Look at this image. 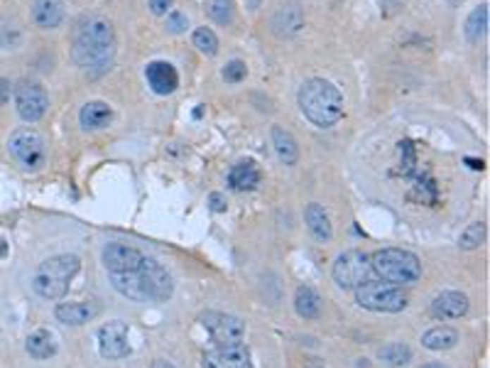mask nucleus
Instances as JSON below:
<instances>
[{
  "label": "nucleus",
  "instance_id": "obj_1",
  "mask_svg": "<svg viewBox=\"0 0 490 368\" xmlns=\"http://www.w3.org/2000/svg\"><path fill=\"white\" fill-rule=\"evenodd\" d=\"M71 57L76 66L84 71H106L111 69L113 57H116V30L111 20L101 15L84 18L74 30L71 40Z\"/></svg>",
  "mask_w": 490,
  "mask_h": 368
},
{
  "label": "nucleus",
  "instance_id": "obj_2",
  "mask_svg": "<svg viewBox=\"0 0 490 368\" xmlns=\"http://www.w3.org/2000/svg\"><path fill=\"white\" fill-rule=\"evenodd\" d=\"M111 285L133 302H167L174 292L172 275L147 256L137 271L111 273Z\"/></svg>",
  "mask_w": 490,
  "mask_h": 368
},
{
  "label": "nucleus",
  "instance_id": "obj_3",
  "mask_svg": "<svg viewBox=\"0 0 490 368\" xmlns=\"http://www.w3.org/2000/svg\"><path fill=\"white\" fill-rule=\"evenodd\" d=\"M299 111L312 126L333 128L345 113L343 93L326 79H309L297 93Z\"/></svg>",
  "mask_w": 490,
  "mask_h": 368
},
{
  "label": "nucleus",
  "instance_id": "obj_4",
  "mask_svg": "<svg viewBox=\"0 0 490 368\" xmlns=\"http://www.w3.org/2000/svg\"><path fill=\"white\" fill-rule=\"evenodd\" d=\"M81 261L76 256H51L39 263V268L32 275V290L42 299H64L69 292V285L79 273Z\"/></svg>",
  "mask_w": 490,
  "mask_h": 368
},
{
  "label": "nucleus",
  "instance_id": "obj_5",
  "mask_svg": "<svg viewBox=\"0 0 490 368\" xmlns=\"http://www.w3.org/2000/svg\"><path fill=\"white\" fill-rule=\"evenodd\" d=\"M370 268L383 278V283L390 285H412L422 278V263L412 251L405 248H383L375 251L370 258Z\"/></svg>",
  "mask_w": 490,
  "mask_h": 368
},
{
  "label": "nucleus",
  "instance_id": "obj_6",
  "mask_svg": "<svg viewBox=\"0 0 490 368\" xmlns=\"http://www.w3.org/2000/svg\"><path fill=\"white\" fill-rule=\"evenodd\" d=\"M8 153L25 172H39L47 165V140L35 128H20L8 140Z\"/></svg>",
  "mask_w": 490,
  "mask_h": 368
},
{
  "label": "nucleus",
  "instance_id": "obj_7",
  "mask_svg": "<svg viewBox=\"0 0 490 368\" xmlns=\"http://www.w3.org/2000/svg\"><path fill=\"white\" fill-rule=\"evenodd\" d=\"M355 302L363 309L370 312H385V314H397L402 309H407L410 299L402 292V287L390 283H363L360 287H355Z\"/></svg>",
  "mask_w": 490,
  "mask_h": 368
},
{
  "label": "nucleus",
  "instance_id": "obj_8",
  "mask_svg": "<svg viewBox=\"0 0 490 368\" xmlns=\"http://www.w3.org/2000/svg\"><path fill=\"white\" fill-rule=\"evenodd\" d=\"M13 96H15V111H18V116L23 118L25 123H37L39 118L47 113L49 96L39 81H32V79L20 81L13 89Z\"/></svg>",
  "mask_w": 490,
  "mask_h": 368
},
{
  "label": "nucleus",
  "instance_id": "obj_9",
  "mask_svg": "<svg viewBox=\"0 0 490 368\" xmlns=\"http://www.w3.org/2000/svg\"><path fill=\"white\" fill-rule=\"evenodd\" d=\"M370 258L363 251H345L336 258L333 263V280H336L338 287L343 290H355L363 283H368L370 275Z\"/></svg>",
  "mask_w": 490,
  "mask_h": 368
},
{
  "label": "nucleus",
  "instance_id": "obj_10",
  "mask_svg": "<svg viewBox=\"0 0 490 368\" xmlns=\"http://www.w3.org/2000/svg\"><path fill=\"white\" fill-rule=\"evenodd\" d=\"M201 324L204 329L211 334V339L216 341V346H226V344H240L245 336V326L238 317L226 312H204L201 314Z\"/></svg>",
  "mask_w": 490,
  "mask_h": 368
},
{
  "label": "nucleus",
  "instance_id": "obj_11",
  "mask_svg": "<svg viewBox=\"0 0 490 368\" xmlns=\"http://www.w3.org/2000/svg\"><path fill=\"white\" fill-rule=\"evenodd\" d=\"M101 261L108 273H133L145 261V253L128 243H108L101 253Z\"/></svg>",
  "mask_w": 490,
  "mask_h": 368
},
{
  "label": "nucleus",
  "instance_id": "obj_12",
  "mask_svg": "<svg viewBox=\"0 0 490 368\" xmlns=\"http://www.w3.org/2000/svg\"><path fill=\"white\" fill-rule=\"evenodd\" d=\"M201 368H255V366L250 361L247 346L240 341V344H226L206 351L201 356Z\"/></svg>",
  "mask_w": 490,
  "mask_h": 368
},
{
  "label": "nucleus",
  "instance_id": "obj_13",
  "mask_svg": "<svg viewBox=\"0 0 490 368\" xmlns=\"http://www.w3.org/2000/svg\"><path fill=\"white\" fill-rule=\"evenodd\" d=\"M98 351L103 359H123L130 354L128 344V324L125 322H108L98 329Z\"/></svg>",
  "mask_w": 490,
  "mask_h": 368
},
{
  "label": "nucleus",
  "instance_id": "obj_14",
  "mask_svg": "<svg viewBox=\"0 0 490 368\" xmlns=\"http://www.w3.org/2000/svg\"><path fill=\"white\" fill-rule=\"evenodd\" d=\"M145 79L157 96H169L177 91L179 86V74L169 61H149L145 69Z\"/></svg>",
  "mask_w": 490,
  "mask_h": 368
},
{
  "label": "nucleus",
  "instance_id": "obj_15",
  "mask_svg": "<svg viewBox=\"0 0 490 368\" xmlns=\"http://www.w3.org/2000/svg\"><path fill=\"white\" fill-rule=\"evenodd\" d=\"M64 18H66L64 0H35L32 3V23L39 30L61 28Z\"/></svg>",
  "mask_w": 490,
  "mask_h": 368
},
{
  "label": "nucleus",
  "instance_id": "obj_16",
  "mask_svg": "<svg viewBox=\"0 0 490 368\" xmlns=\"http://www.w3.org/2000/svg\"><path fill=\"white\" fill-rule=\"evenodd\" d=\"M79 123L84 131H106L113 123V108L106 101H89L79 111Z\"/></svg>",
  "mask_w": 490,
  "mask_h": 368
},
{
  "label": "nucleus",
  "instance_id": "obj_17",
  "mask_svg": "<svg viewBox=\"0 0 490 368\" xmlns=\"http://www.w3.org/2000/svg\"><path fill=\"white\" fill-rule=\"evenodd\" d=\"M304 28V15L299 5H280L272 15V30L282 37H292Z\"/></svg>",
  "mask_w": 490,
  "mask_h": 368
},
{
  "label": "nucleus",
  "instance_id": "obj_18",
  "mask_svg": "<svg viewBox=\"0 0 490 368\" xmlns=\"http://www.w3.org/2000/svg\"><path fill=\"white\" fill-rule=\"evenodd\" d=\"M431 312L441 319H458L468 312V297L461 292H453V290L441 292L439 297L431 302Z\"/></svg>",
  "mask_w": 490,
  "mask_h": 368
},
{
  "label": "nucleus",
  "instance_id": "obj_19",
  "mask_svg": "<svg viewBox=\"0 0 490 368\" xmlns=\"http://www.w3.org/2000/svg\"><path fill=\"white\" fill-rule=\"evenodd\" d=\"M56 319L61 324H69V326H81L98 314V307L94 304H86V302H61L59 307L54 309Z\"/></svg>",
  "mask_w": 490,
  "mask_h": 368
},
{
  "label": "nucleus",
  "instance_id": "obj_20",
  "mask_svg": "<svg viewBox=\"0 0 490 368\" xmlns=\"http://www.w3.org/2000/svg\"><path fill=\"white\" fill-rule=\"evenodd\" d=\"M228 184L233 186L235 191H250L260 184V170L255 167L252 160H240L238 165H233L228 174Z\"/></svg>",
  "mask_w": 490,
  "mask_h": 368
},
{
  "label": "nucleus",
  "instance_id": "obj_21",
  "mask_svg": "<svg viewBox=\"0 0 490 368\" xmlns=\"http://www.w3.org/2000/svg\"><path fill=\"white\" fill-rule=\"evenodd\" d=\"M304 219H307V229L312 231V236L317 238V241H321V243L331 241V236H333L331 219H329V214L324 211L321 204H309L307 211H304Z\"/></svg>",
  "mask_w": 490,
  "mask_h": 368
},
{
  "label": "nucleus",
  "instance_id": "obj_22",
  "mask_svg": "<svg viewBox=\"0 0 490 368\" xmlns=\"http://www.w3.org/2000/svg\"><path fill=\"white\" fill-rule=\"evenodd\" d=\"M272 148H275L280 162L285 165H297L299 160V145L290 131H285L282 126H272Z\"/></svg>",
  "mask_w": 490,
  "mask_h": 368
},
{
  "label": "nucleus",
  "instance_id": "obj_23",
  "mask_svg": "<svg viewBox=\"0 0 490 368\" xmlns=\"http://www.w3.org/2000/svg\"><path fill=\"white\" fill-rule=\"evenodd\" d=\"M25 349H27V354L32 356V359L47 361L56 354V341H54V336H51V331L35 329L32 334L27 336V341H25Z\"/></svg>",
  "mask_w": 490,
  "mask_h": 368
},
{
  "label": "nucleus",
  "instance_id": "obj_24",
  "mask_svg": "<svg viewBox=\"0 0 490 368\" xmlns=\"http://www.w3.org/2000/svg\"><path fill=\"white\" fill-rule=\"evenodd\" d=\"M294 309H297L299 317L304 319H317L321 314V297L317 295V290L302 285L294 295Z\"/></svg>",
  "mask_w": 490,
  "mask_h": 368
},
{
  "label": "nucleus",
  "instance_id": "obj_25",
  "mask_svg": "<svg viewBox=\"0 0 490 368\" xmlns=\"http://www.w3.org/2000/svg\"><path fill=\"white\" fill-rule=\"evenodd\" d=\"M463 32H466V40L471 44H478L486 40V35H488V3H483V5H478V8L471 10Z\"/></svg>",
  "mask_w": 490,
  "mask_h": 368
},
{
  "label": "nucleus",
  "instance_id": "obj_26",
  "mask_svg": "<svg viewBox=\"0 0 490 368\" xmlns=\"http://www.w3.org/2000/svg\"><path fill=\"white\" fill-rule=\"evenodd\" d=\"M456 341H458V334H456V329H451V326H434V329H429L424 336H422V346L429 351L453 349Z\"/></svg>",
  "mask_w": 490,
  "mask_h": 368
},
{
  "label": "nucleus",
  "instance_id": "obj_27",
  "mask_svg": "<svg viewBox=\"0 0 490 368\" xmlns=\"http://www.w3.org/2000/svg\"><path fill=\"white\" fill-rule=\"evenodd\" d=\"M25 42V32L18 23L10 20H0V49H20Z\"/></svg>",
  "mask_w": 490,
  "mask_h": 368
},
{
  "label": "nucleus",
  "instance_id": "obj_28",
  "mask_svg": "<svg viewBox=\"0 0 490 368\" xmlns=\"http://www.w3.org/2000/svg\"><path fill=\"white\" fill-rule=\"evenodd\" d=\"M378 359L385 361L388 366L397 368V366H407L412 359V349L407 344H388L378 351Z\"/></svg>",
  "mask_w": 490,
  "mask_h": 368
},
{
  "label": "nucleus",
  "instance_id": "obj_29",
  "mask_svg": "<svg viewBox=\"0 0 490 368\" xmlns=\"http://www.w3.org/2000/svg\"><path fill=\"white\" fill-rule=\"evenodd\" d=\"M209 15L214 18V23L228 28V25L235 23V3L233 0H211Z\"/></svg>",
  "mask_w": 490,
  "mask_h": 368
},
{
  "label": "nucleus",
  "instance_id": "obj_30",
  "mask_svg": "<svg viewBox=\"0 0 490 368\" xmlns=\"http://www.w3.org/2000/svg\"><path fill=\"white\" fill-rule=\"evenodd\" d=\"M194 47L206 57L219 54V37H216L214 30L209 28H196L194 30Z\"/></svg>",
  "mask_w": 490,
  "mask_h": 368
},
{
  "label": "nucleus",
  "instance_id": "obj_31",
  "mask_svg": "<svg viewBox=\"0 0 490 368\" xmlns=\"http://www.w3.org/2000/svg\"><path fill=\"white\" fill-rule=\"evenodd\" d=\"M483 241H486V224H483V221H476V224H471L461 233L458 246H461L463 251H473V248H478Z\"/></svg>",
  "mask_w": 490,
  "mask_h": 368
},
{
  "label": "nucleus",
  "instance_id": "obj_32",
  "mask_svg": "<svg viewBox=\"0 0 490 368\" xmlns=\"http://www.w3.org/2000/svg\"><path fill=\"white\" fill-rule=\"evenodd\" d=\"M245 76H247V66H245V61H240V59H233V61H228L226 64V69H223V79H226V84H240V81H245Z\"/></svg>",
  "mask_w": 490,
  "mask_h": 368
},
{
  "label": "nucleus",
  "instance_id": "obj_33",
  "mask_svg": "<svg viewBox=\"0 0 490 368\" xmlns=\"http://www.w3.org/2000/svg\"><path fill=\"white\" fill-rule=\"evenodd\" d=\"M187 28H189V18H187V15L179 13V10H172V13H167V32L179 35V32H184Z\"/></svg>",
  "mask_w": 490,
  "mask_h": 368
},
{
  "label": "nucleus",
  "instance_id": "obj_34",
  "mask_svg": "<svg viewBox=\"0 0 490 368\" xmlns=\"http://www.w3.org/2000/svg\"><path fill=\"white\" fill-rule=\"evenodd\" d=\"M172 5H174V0H149V10H152V15H157V18L172 13Z\"/></svg>",
  "mask_w": 490,
  "mask_h": 368
},
{
  "label": "nucleus",
  "instance_id": "obj_35",
  "mask_svg": "<svg viewBox=\"0 0 490 368\" xmlns=\"http://www.w3.org/2000/svg\"><path fill=\"white\" fill-rule=\"evenodd\" d=\"M10 96H13V84H10V79L0 76V108L10 101Z\"/></svg>",
  "mask_w": 490,
  "mask_h": 368
},
{
  "label": "nucleus",
  "instance_id": "obj_36",
  "mask_svg": "<svg viewBox=\"0 0 490 368\" xmlns=\"http://www.w3.org/2000/svg\"><path fill=\"white\" fill-rule=\"evenodd\" d=\"M209 201H211V209H214V211H226V196L223 194L214 191V194L209 196Z\"/></svg>",
  "mask_w": 490,
  "mask_h": 368
},
{
  "label": "nucleus",
  "instance_id": "obj_37",
  "mask_svg": "<svg viewBox=\"0 0 490 368\" xmlns=\"http://www.w3.org/2000/svg\"><path fill=\"white\" fill-rule=\"evenodd\" d=\"M149 368H177V366H172L169 361H162V359H159V361H154V364L149 366Z\"/></svg>",
  "mask_w": 490,
  "mask_h": 368
},
{
  "label": "nucleus",
  "instance_id": "obj_38",
  "mask_svg": "<svg viewBox=\"0 0 490 368\" xmlns=\"http://www.w3.org/2000/svg\"><path fill=\"white\" fill-rule=\"evenodd\" d=\"M468 162H471L473 170H483V160H481V162H478V160H468Z\"/></svg>",
  "mask_w": 490,
  "mask_h": 368
},
{
  "label": "nucleus",
  "instance_id": "obj_39",
  "mask_svg": "<svg viewBox=\"0 0 490 368\" xmlns=\"http://www.w3.org/2000/svg\"><path fill=\"white\" fill-rule=\"evenodd\" d=\"M5 253H8V243L0 241V258H5Z\"/></svg>",
  "mask_w": 490,
  "mask_h": 368
},
{
  "label": "nucleus",
  "instance_id": "obj_40",
  "mask_svg": "<svg viewBox=\"0 0 490 368\" xmlns=\"http://www.w3.org/2000/svg\"><path fill=\"white\" fill-rule=\"evenodd\" d=\"M422 368H443L441 364H427V366H422Z\"/></svg>",
  "mask_w": 490,
  "mask_h": 368
},
{
  "label": "nucleus",
  "instance_id": "obj_41",
  "mask_svg": "<svg viewBox=\"0 0 490 368\" xmlns=\"http://www.w3.org/2000/svg\"><path fill=\"white\" fill-rule=\"evenodd\" d=\"M448 3H451V5H461L463 0H448Z\"/></svg>",
  "mask_w": 490,
  "mask_h": 368
},
{
  "label": "nucleus",
  "instance_id": "obj_42",
  "mask_svg": "<svg viewBox=\"0 0 490 368\" xmlns=\"http://www.w3.org/2000/svg\"><path fill=\"white\" fill-rule=\"evenodd\" d=\"M388 3H397V0H388Z\"/></svg>",
  "mask_w": 490,
  "mask_h": 368
}]
</instances>
